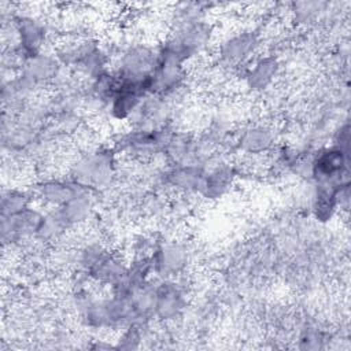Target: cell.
I'll list each match as a JSON object with an SVG mask.
<instances>
[{
  "mask_svg": "<svg viewBox=\"0 0 351 351\" xmlns=\"http://www.w3.org/2000/svg\"><path fill=\"white\" fill-rule=\"evenodd\" d=\"M67 174L74 182L95 192L110 189L119 174L118 152L107 147L84 151L70 162Z\"/></svg>",
  "mask_w": 351,
  "mask_h": 351,
  "instance_id": "cell-1",
  "label": "cell"
},
{
  "mask_svg": "<svg viewBox=\"0 0 351 351\" xmlns=\"http://www.w3.org/2000/svg\"><path fill=\"white\" fill-rule=\"evenodd\" d=\"M158 45L133 43L122 47L117 55H112V71L121 82L145 85L149 92V77L158 63Z\"/></svg>",
  "mask_w": 351,
  "mask_h": 351,
  "instance_id": "cell-2",
  "label": "cell"
},
{
  "mask_svg": "<svg viewBox=\"0 0 351 351\" xmlns=\"http://www.w3.org/2000/svg\"><path fill=\"white\" fill-rule=\"evenodd\" d=\"M176 129L169 123L155 129H133L122 133L115 140V151L133 159L147 160L163 155Z\"/></svg>",
  "mask_w": 351,
  "mask_h": 351,
  "instance_id": "cell-3",
  "label": "cell"
},
{
  "mask_svg": "<svg viewBox=\"0 0 351 351\" xmlns=\"http://www.w3.org/2000/svg\"><path fill=\"white\" fill-rule=\"evenodd\" d=\"M262 47V34L255 27H237L217 43V58L221 66L237 69L247 66Z\"/></svg>",
  "mask_w": 351,
  "mask_h": 351,
  "instance_id": "cell-4",
  "label": "cell"
},
{
  "mask_svg": "<svg viewBox=\"0 0 351 351\" xmlns=\"http://www.w3.org/2000/svg\"><path fill=\"white\" fill-rule=\"evenodd\" d=\"M12 29L15 45L10 49L19 60V64L29 56L45 51L49 27L43 18L34 14H16L12 18Z\"/></svg>",
  "mask_w": 351,
  "mask_h": 351,
  "instance_id": "cell-5",
  "label": "cell"
},
{
  "mask_svg": "<svg viewBox=\"0 0 351 351\" xmlns=\"http://www.w3.org/2000/svg\"><path fill=\"white\" fill-rule=\"evenodd\" d=\"M350 154L330 145L313 154L311 180L314 185H340L348 181Z\"/></svg>",
  "mask_w": 351,
  "mask_h": 351,
  "instance_id": "cell-6",
  "label": "cell"
},
{
  "mask_svg": "<svg viewBox=\"0 0 351 351\" xmlns=\"http://www.w3.org/2000/svg\"><path fill=\"white\" fill-rule=\"evenodd\" d=\"M149 256L156 280L178 278L186 271L191 261V252L186 244L174 240L159 241Z\"/></svg>",
  "mask_w": 351,
  "mask_h": 351,
  "instance_id": "cell-7",
  "label": "cell"
},
{
  "mask_svg": "<svg viewBox=\"0 0 351 351\" xmlns=\"http://www.w3.org/2000/svg\"><path fill=\"white\" fill-rule=\"evenodd\" d=\"M278 136L276 128L267 122L254 121L250 122L233 137L234 148L248 156H261L270 154L278 144Z\"/></svg>",
  "mask_w": 351,
  "mask_h": 351,
  "instance_id": "cell-8",
  "label": "cell"
},
{
  "mask_svg": "<svg viewBox=\"0 0 351 351\" xmlns=\"http://www.w3.org/2000/svg\"><path fill=\"white\" fill-rule=\"evenodd\" d=\"M186 304L185 287L177 278L155 281V319L163 324L174 322L181 318L186 310Z\"/></svg>",
  "mask_w": 351,
  "mask_h": 351,
  "instance_id": "cell-9",
  "label": "cell"
},
{
  "mask_svg": "<svg viewBox=\"0 0 351 351\" xmlns=\"http://www.w3.org/2000/svg\"><path fill=\"white\" fill-rule=\"evenodd\" d=\"M281 73V62L273 55H258L243 67V85L250 93H265L274 86Z\"/></svg>",
  "mask_w": 351,
  "mask_h": 351,
  "instance_id": "cell-10",
  "label": "cell"
},
{
  "mask_svg": "<svg viewBox=\"0 0 351 351\" xmlns=\"http://www.w3.org/2000/svg\"><path fill=\"white\" fill-rule=\"evenodd\" d=\"M237 177V170L229 160L217 156L206 166L204 178L199 191L200 197L215 202L222 199L233 186Z\"/></svg>",
  "mask_w": 351,
  "mask_h": 351,
  "instance_id": "cell-11",
  "label": "cell"
},
{
  "mask_svg": "<svg viewBox=\"0 0 351 351\" xmlns=\"http://www.w3.org/2000/svg\"><path fill=\"white\" fill-rule=\"evenodd\" d=\"M43 215L44 211L32 206L19 214L11 217H1L0 233L3 245L11 247L22 241H27L32 239L34 240Z\"/></svg>",
  "mask_w": 351,
  "mask_h": 351,
  "instance_id": "cell-12",
  "label": "cell"
},
{
  "mask_svg": "<svg viewBox=\"0 0 351 351\" xmlns=\"http://www.w3.org/2000/svg\"><path fill=\"white\" fill-rule=\"evenodd\" d=\"M18 71L41 89L43 86H53L64 73V67L55 52L45 49L25 59Z\"/></svg>",
  "mask_w": 351,
  "mask_h": 351,
  "instance_id": "cell-13",
  "label": "cell"
},
{
  "mask_svg": "<svg viewBox=\"0 0 351 351\" xmlns=\"http://www.w3.org/2000/svg\"><path fill=\"white\" fill-rule=\"evenodd\" d=\"M148 95L149 92L145 85L121 82L118 90L110 100L106 112L114 121L128 122Z\"/></svg>",
  "mask_w": 351,
  "mask_h": 351,
  "instance_id": "cell-14",
  "label": "cell"
},
{
  "mask_svg": "<svg viewBox=\"0 0 351 351\" xmlns=\"http://www.w3.org/2000/svg\"><path fill=\"white\" fill-rule=\"evenodd\" d=\"M206 167L202 165L169 166L160 176L162 184L181 195H199Z\"/></svg>",
  "mask_w": 351,
  "mask_h": 351,
  "instance_id": "cell-15",
  "label": "cell"
},
{
  "mask_svg": "<svg viewBox=\"0 0 351 351\" xmlns=\"http://www.w3.org/2000/svg\"><path fill=\"white\" fill-rule=\"evenodd\" d=\"M82 188L70 178H45L36 184L33 196L47 208L60 207L74 197Z\"/></svg>",
  "mask_w": 351,
  "mask_h": 351,
  "instance_id": "cell-16",
  "label": "cell"
},
{
  "mask_svg": "<svg viewBox=\"0 0 351 351\" xmlns=\"http://www.w3.org/2000/svg\"><path fill=\"white\" fill-rule=\"evenodd\" d=\"M128 262L118 254L108 251L86 274V277L100 287L112 289L126 276Z\"/></svg>",
  "mask_w": 351,
  "mask_h": 351,
  "instance_id": "cell-17",
  "label": "cell"
},
{
  "mask_svg": "<svg viewBox=\"0 0 351 351\" xmlns=\"http://www.w3.org/2000/svg\"><path fill=\"white\" fill-rule=\"evenodd\" d=\"M96 207L95 191L82 188L74 197H71L67 203L58 207L64 217L66 222L71 229L75 226H81L90 219Z\"/></svg>",
  "mask_w": 351,
  "mask_h": 351,
  "instance_id": "cell-18",
  "label": "cell"
},
{
  "mask_svg": "<svg viewBox=\"0 0 351 351\" xmlns=\"http://www.w3.org/2000/svg\"><path fill=\"white\" fill-rule=\"evenodd\" d=\"M111 64V55L110 52L99 45L97 48L92 49L90 52H88L75 66H74V73L84 78L86 82L93 81L95 78H97L99 75L104 74L106 71L111 70L110 67Z\"/></svg>",
  "mask_w": 351,
  "mask_h": 351,
  "instance_id": "cell-19",
  "label": "cell"
},
{
  "mask_svg": "<svg viewBox=\"0 0 351 351\" xmlns=\"http://www.w3.org/2000/svg\"><path fill=\"white\" fill-rule=\"evenodd\" d=\"M69 230H73V229L66 222L60 210L58 207L48 208L47 211H44V215L37 229L34 240L45 244L55 243V241H59L62 237H64Z\"/></svg>",
  "mask_w": 351,
  "mask_h": 351,
  "instance_id": "cell-20",
  "label": "cell"
},
{
  "mask_svg": "<svg viewBox=\"0 0 351 351\" xmlns=\"http://www.w3.org/2000/svg\"><path fill=\"white\" fill-rule=\"evenodd\" d=\"M325 1H296L291 4V18L298 26H311L317 23L328 11Z\"/></svg>",
  "mask_w": 351,
  "mask_h": 351,
  "instance_id": "cell-21",
  "label": "cell"
},
{
  "mask_svg": "<svg viewBox=\"0 0 351 351\" xmlns=\"http://www.w3.org/2000/svg\"><path fill=\"white\" fill-rule=\"evenodd\" d=\"M33 202V193L19 189V188H10L4 189L1 195V217H11L15 214H19L29 207H32Z\"/></svg>",
  "mask_w": 351,
  "mask_h": 351,
  "instance_id": "cell-22",
  "label": "cell"
},
{
  "mask_svg": "<svg viewBox=\"0 0 351 351\" xmlns=\"http://www.w3.org/2000/svg\"><path fill=\"white\" fill-rule=\"evenodd\" d=\"M147 326L143 325H129L128 328L122 329L119 339L114 347L122 350H134L138 348L143 339H144V329Z\"/></svg>",
  "mask_w": 351,
  "mask_h": 351,
  "instance_id": "cell-23",
  "label": "cell"
},
{
  "mask_svg": "<svg viewBox=\"0 0 351 351\" xmlns=\"http://www.w3.org/2000/svg\"><path fill=\"white\" fill-rule=\"evenodd\" d=\"M325 341V336L321 329L313 325L304 326V329L300 333L299 337V347L300 348H308V350H315V348H322Z\"/></svg>",
  "mask_w": 351,
  "mask_h": 351,
  "instance_id": "cell-24",
  "label": "cell"
}]
</instances>
